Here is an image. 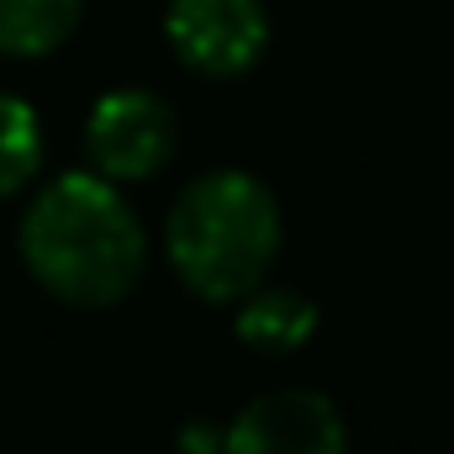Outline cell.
Segmentation results:
<instances>
[{"label":"cell","mask_w":454,"mask_h":454,"mask_svg":"<svg viewBox=\"0 0 454 454\" xmlns=\"http://www.w3.org/2000/svg\"><path fill=\"white\" fill-rule=\"evenodd\" d=\"M21 264L64 307H116L148 270V232L106 175L69 169L32 196Z\"/></svg>","instance_id":"obj_1"},{"label":"cell","mask_w":454,"mask_h":454,"mask_svg":"<svg viewBox=\"0 0 454 454\" xmlns=\"http://www.w3.org/2000/svg\"><path fill=\"white\" fill-rule=\"evenodd\" d=\"M164 254L201 301H243L280 254L275 191L248 169L196 175L164 217Z\"/></svg>","instance_id":"obj_2"},{"label":"cell","mask_w":454,"mask_h":454,"mask_svg":"<svg viewBox=\"0 0 454 454\" xmlns=\"http://www.w3.org/2000/svg\"><path fill=\"white\" fill-rule=\"evenodd\" d=\"M175 137H180L175 112L153 90H137V85L106 90L85 116V159L112 185L153 180L175 159Z\"/></svg>","instance_id":"obj_3"},{"label":"cell","mask_w":454,"mask_h":454,"mask_svg":"<svg viewBox=\"0 0 454 454\" xmlns=\"http://www.w3.org/2000/svg\"><path fill=\"white\" fill-rule=\"evenodd\" d=\"M164 37L175 59L207 80L248 74L270 48L264 0H169Z\"/></svg>","instance_id":"obj_4"},{"label":"cell","mask_w":454,"mask_h":454,"mask_svg":"<svg viewBox=\"0 0 454 454\" xmlns=\"http://www.w3.org/2000/svg\"><path fill=\"white\" fill-rule=\"evenodd\" d=\"M223 454H348V428L323 391L280 386L227 423Z\"/></svg>","instance_id":"obj_5"},{"label":"cell","mask_w":454,"mask_h":454,"mask_svg":"<svg viewBox=\"0 0 454 454\" xmlns=\"http://www.w3.org/2000/svg\"><path fill=\"white\" fill-rule=\"evenodd\" d=\"M232 333L259 348V354H291L317 333V307L301 291H264L254 286L238 312H232Z\"/></svg>","instance_id":"obj_6"},{"label":"cell","mask_w":454,"mask_h":454,"mask_svg":"<svg viewBox=\"0 0 454 454\" xmlns=\"http://www.w3.org/2000/svg\"><path fill=\"white\" fill-rule=\"evenodd\" d=\"M85 16V0H0V53L43 59L59 53Z\"/></svg>","instance_id":"obj_7"},{"label":"cell","mask_w":454,"mask_h":454,"mask_svg":"<svg viewBox=\"0 0 454 454\" xmlns=\"http://www.w3.org/2000/svg\"><path fill=\"white\" fill-rule=\"evenodd\" d=\"M37 169H43V121L21 96L0 90V201L27 191Z\"/></svg>","instance_id":"obj_8"},{"label":"cell","mask_w":454,"mask_h":454,"mask_svg":"<svg viewBox=\"0 0 454 454\" xmlns=\"http://www.w3.org/2000/svg\"><path fill=\"white\" fill-rule=\"evenodd\" d=\"M180 454H223V428H212V423H185Z\"/></svg>","instance_id":"obj_9"}]
</instances>
